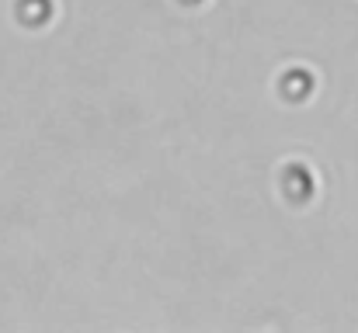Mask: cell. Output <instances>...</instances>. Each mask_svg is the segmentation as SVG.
<instances>
[{
  "mask_svg": "<svg viewBox=\"0 0 358 333\" xmlns=\"http://www.w3.org/2000/svg\"><path fill=\"white\" fill-rule=\"evenodd\" d=\"M313 87H317V80H313V73L310 70H289V73H282V80H278V91H282V98L285 101H306L310 94H313Z\"/></svg>",
  "mask_w": 358,
  "mask_h": 333,
  "instance_id": "7a4b0ae2",
  "label": "cell"
},
{
  "mask_svg": "<svg viewBox=\"0 0 358 333\" xmlns=\"http://www.w3.org/2000/svg\"><path fill=\"white\" fill-rule=\"evenodd\" d=\"M185 3H202V0H185Z\"/></svg>",
  "mask_w": 358,
  "mask_h": 333,
  "instance_id": "277c9868",
  "label": "cell"
},
{
  "mask_svg": "<svg viewBox=\"0 0 358 333\" xmlns=\"http://www.w3.org/2000/svg\"><path fill=\"white\" fill-rule=\"evenodd\" d=\"M282 191H285V198H289L292 205L310 202V198H313V191H317L313 170H310L306 163H299V160L285 163V167H282Z\"/></svg>",
  "mask_w": 358,
  "mask_h": 333,
  "instance_id": "6da1fadb",
  "label": "cell"
},
{
  "mask_svg": "<svg viewBox=\"0 0 358 333\" xmlns=\"http://www.w3.org/2000/svg\"><path fill=\"white\" fill-rule=\"evenodd\" d=\"M52 14H56V3L52 0H17V21L28 24V28L49 24Z\"/></svg>",
  "mask_w": 358,
  "mask_h": 333,
  "instance_id": "3957f363",
  "label": "cell"
}]
</instances>
